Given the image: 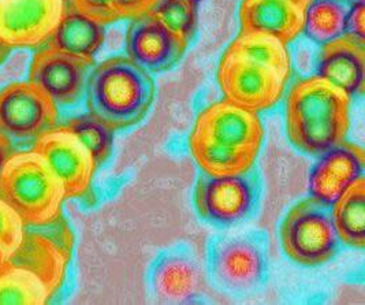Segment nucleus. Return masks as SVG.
Here are the masks:
<instances>
[{"instance_id": "f03ea898", "label": "nucleus", "mask_w": 365, "mask_h": 305, "mask_svg": "<svg viewBox=\"0 0 365 305\" xmlns=\"http://www.w3.org/2000/svg\"><path fill=\"white\" fill-rule=\"evenodd\" d=\"M85 95L88 113L119 132L148 115L156 86L150 71L125 55H115L91 70Z\"/></svg>"}, {"instance_id": "1a4fd4ad", "label": "nucleus", "mask_w": 365, "mask_h": 305, "mask_svg": "<svg viewBox=\"0 0 365 305\" xmlns=\"http://www.w3.org/2000/svg\"><path fill=\"white\" fill-rule=\"evenodd\" d=\"M195 207L204 221L229 227L245 221L256 204V185L247 174L201 175L195 187Z\"/></svg>"}, {"instance_id": "6ab92c4d", "label": "nucleus", "mask_w": 365, "mask_h": 305, "mask_svg": "<svg viewBox=\"0 0 365 305\" xmlns=\"http://www.w3.org/2000/svg\"><path fill=\"white\" fill-rule=\"evenodd\" d=\"M106 41L104 25L67 4L65 14L47 41V47L95 61Z\"/></svg>"}, {"instance_id": "39448f33", "label": "nucleus", "mask_w": 365, "mask_h": 305, "mask_svg": "<svg viewBox=\"0 0 365 305\" xmlns=\"http://www.w3.org/2000/svg\"><path fill=\"white\" fill-rule=\"evenodd\" d=\"M74 248V234L63 217L37 227H25L9 263L37 275L53 297L63 286Z\"/></svg>"}, {"instance_id": "9d476101", "label": "nucleus", "mask_w": 365, "mask_h": 305, "mask_svg": "<svg viewBox=\"0 0 365 305\" xmlns=\"http://www.w3.org/2000/svg\"><path fill=\"white\" fill-rule=\"evenodd\" d=\"M67 0H0V37L11 48L38 50L65 14Z\"/></svg>"}, {"instance_id": "dca6fc26", "label": "nucleus", "mask_w": 365, "mask_h": 305, "mask_svg": "<svg viewBox=\"0 0 365 305\" xmlns=\"http://www.w3.org/2000/svg\"><path fill=\"white\" fill-rule=\"evenodd\" d=\"M316 74L350 98L361 96L365 89V43L342 34L322 46Z\"/></svg>"}, {"instance_id": "f3484780", "label": "nucleus", "mask_w": 365, "mask_h": 305, "mask_svg": "<svg viewBox=\"0 0 365 305\" xmlns=\"http://www.w3.org/2000/svg\"><path fill=\"white\" fill-rule=\"evenodd\" d=\"M305 10L284 0H242L240 7L241 32H260L294 41L304 31Z\"/></svg>"}, {"instance_id": "c9c22d12", "label": "nucleus", "mask_w": 365, "mask_h": 305, "mask_svg": "<svg viewBox=\"0 0 365 305\" xmlns=\"http://www.w3.org/2000/svg\"><path fill=\"white\" fill-rule=\"evenodd\" d=\"M186 1H193V3H199L200 0H186Z\"/></svg>"}, {"instance_id": "aec40b11", "label": "nucleus", "mask_w": 365, "mask_h": 305, "mask_svg": "<svg viewBox=\"0 0 365 305\" xmlns=\"http://www.w3.org/2000/svg\"><path fill=\"white\" fill-rule=\"evenodd\" d=\"M225 52L250 63L277 71L287 83L292 78V56L282 40L260 32H240Z\"/></svg>"}, {"instance_id": "a878e982", "label": "nucleus", "mask_w": 365, "mask_h": 305, "mask_svg": "<svg viewBox=\"0 0 365 305\" xmlns=\"http://www.w3.org/2000/svg\"><path fill=\"white\" fill-rule=\"evenodd\" d=\"M197 4L186 0H162L148 14L190 43L197 26Z\"/></svg>"}, {"instance_id": "0eeeda50", "label": "nucleus", "mask_w": 365, "mask_h": 305, "mask_svg": "<svg viewBox=\"0 0 365 305\" xmlns=\"http://www.w3.org/2000/svg\"><path fill=\"white\" fill-rule=\"evenodd\" d=\"M58 122V104L40 86L17 81L0 89V132L11 140H36Z\"/></svg>"}, {"instance_id": "9b49d317", "label": "nucleus", "mask_w": 365, "mask_h": 305, "mask_svg": "<svg viewBox=\"0 0 365 305\" xmlns=\"http://www.w3.org/2000/svg\"><path fill=\"white\" fill-rule=\"evenodd\" d=\"M190 133L223 147L259 155L264 128L257 113L219 100L200 111Z\"/></svg>"}, {"instance_id": "f257e3e1", "label": "nucleus", "mask_w": 365, "mask_h": 305, "mask_svg": "<svg viewBox=\"0 0 365 305\" xmlns=\"http://www.w3.org/2000/svg\"><path fill=\"white\" fill-rule=\"evenodd\" d=\"M351 98L316 76L296 80L286 98V132L304 153L322 156L342 144L350 126Z\"/></svg>"}, {"instance_id": "2eb2a0df", "label": "nucleus", "mask_w": 365, "mask_h": 305, "mask_svg": "<svg viewBox=\"0 0 365 305\" xmlns=\"http://www.w3.org/2000/svg\"><path fill=\"white\" fill-rule=\"evenodd\" d=\"M364 148L344 141L316 162L308 182L311 197L331 207L357 178L364 175Z\"/></svg>"}, {"instance_id": "6e6552de", "label": "nucleus", "mask_w": 365, "mask_h": 305, "mask_svg": "<svg viewBox=\"0 0 365 305\" xmlns=\"http://www.w3.org/2000/svg\"><path fill=\"white\" fill-rule=\"evenodd\" d=\"M38 153L61 181L66 199L85 197L92 187L98 165L83 143L65 125H58L34 140Z\"/></svg>"}, {"instance_id": "b1692460", "label": "nucleus", "mask_w": 365, "mask_h": 305, "mask_svg": "<svg viewBox=\"0 0 365 305\" xmlns=\"http://www.w3.org/2000/svg\"><path fill=\"white\" fill-rule=\"evenodd\" d=\"M348 9L341 0H312L305 9L304 33L323 46L345 33Z\"/></svg>"}, {"instance_id": "ddd939ff", "label": "nucleus", "mask_w": 365, "mask_h": 305, "mask_svg": "<svg viewBox=\"0 0 365 305\" xmlns=\"http://www.w3.org/2000/svg\"><path fill=\"white\" fill-rule=\"evenodd\" d=\"M187 46L150 14L133 18L126 31V56L150 74L175 68Z\"/></svg>"}, {"instance_id": "2f4dec72", "label": "nucleus", "mask_w": 365, "mask_h": 305, "mask_svg": "<svg viewBox=\"0 0 365 305\" xmlns=\"http://www.w3.org/2000/svg\"><path fill=\"white\" fill-rule=\"evenodd\" d=\"M11 50H13V48L0 37V66L6 62V59L9 58Z\"/></svg>"}, {"instance_id": "72a5a7b5", "label": "nucleus", "mask_w": 365, "mask_h": 305, "mask_svg": "<svg viewBox=\"0 0 365 305\" xmlns=\"http://www.w3.org/2000/svg\"><path fill=\"white\" fill-rule=\"evenodd\" d=\"M284 1H289V3H293V4H296V6H299V9H302V10H305L309 4H311V1L312 0H284Z\"/></svg>"}, {"instance_id": "393cba45", "label": "nucleus", "mask_w": 365, "mask_h": 305, "mask_svg": "<svg viewBox=\"0 0 365 305\" xmlns=\"http://www.w3.org/2000/svg\"><path fill=\"white\" fill-rule=\"evenodd\" d=\"M63 125L83 143L93 156L98 167L108 160L114 147V130L89 113L67 119Z\"/></svg>"}, {"instance_id": "4be33fe9", "label": "nucleus", "mask_w": 365, "mask_h": 305, "mask_svg": "<svg viewBox=\"0 0 365 305\" xmlns=\"http://www.w3.org/2000/svg\"><path fill=\"white\" fill-rule=\"evenodd\" d=\"M189 150L200 170L212 177L248 174L257 155L215 144L204 137L189 135Z\"/></svg>"}, {"instance_id": "7c9ffc66", "label": "nucleus", "mask_w": 365, "mask_h": 305, "mask_svg": "<svg viewBox=\"0 0 365 305\" xmlns=\"http://www.w3.org/2000/svg\"><path fill=\"white\" fill-rule=\"evenodd\" d=\"M13 153H14L13 140L0 132V170L3 169L4 163L9 160V157Z\"/></svg>"}, {"instance_id": "423d86ee", "label": "nucleus", "mask_w": 365, "mask_h": 305, "mask_svg": "<svg viewBox=\"0 0 365 305\" xmlns=\"http://www.w3.org/2000/svg\"><path fill=\"white\" fill-rule=\"evenodd\" d=\"M216 78L225 100L257 114L281 102L287 85L277 71L229 52L222 55Z\"/></svg>"}, {"instance_id": "20e7f679", "label": "nucleus", "mask_w": 365, "mask_h": 305, "mask_svg": "<svg viewBox=\"0 0 365 305\" xmlns=\"http://www.w3.org/2000/svg\"><path fill=\"white\" fill-rule=\"evenodd\" d=\"M283 252L296 264L319 267L339 252L330 207L308 197L292 207L281 224Z\"/></svg>"}, {"instance_id": "bb28decb", "label": "nucleus", "mask_w": 365, "mask_h": 305, "mask_svg": "<svg viewBox=\"0 0 365 305\" xmlns=\"http://www.w3.org/2000/svg\"><path fill=\"white\" fill-rule=\"evenodd\" d=\"M25 224L17 212L0 199V247L11 256L22 241Z\"/></svg>"}, {"instance_id": "f704fd0d", "label": "nucleus", "mask_w": 365, "mask_h": 305, "mask_svg": "<svg viewBox=\"0 0 365 305\" xmlns=\"http://www.w3.org/2000/svg\"><path fill=\"white\" fill-rule=\"evenodd\" d=\"M342 3L349 4V6H353V4H357V3H364L365 0H341Z\"/></svg>"}, {"instance_id": "f8f14e48", "label": "nucleus", "mask_w": 365, "mask_h": 305, "mask_svg": "<svg viewBox=\"0 0 365 305\" xmlns=\"http://www.w3.org/2000/svg\"><path fill=\"white\" fill-rule=\"evenodd\" d=\"M93 66L95 61L44 46L34 52L29 81L40 86L58 105H73L81 100Z\"/></svg>"}, {"instance_id": "c85d7f7f", "label": "nucleus", "mask_w": 365, "mask_h": 305, "mask_svg": "<svg viewBox=\"0 0 365 305\" xmlns=\"http://www.w3.org/2000/svg\"><path fill=\"white\" fill-rule=\"evenodd\" d=\"M116 16L120 19H133L150 13L162 0H111Z\"/></svg>"}, {"instance_id": "7ed1b4c3", "label": "nucleus", "mask_w": 365, "mask_h": 305, "mask_svg": "<svg viewBox=\"0 0 365 305\" xmlns=\"http://www.w3.org/2000/svg\"><path fill=\"white\" fill-rule=\"evenodd\" d=\"M0 199L9 204L25 227H37L62 217L65 189L46 160L31 151H18L0 170Z\"/></svg>"}, {"instance_id": "c756f323", "label": "nucleus", "mask_w": 365, "mask_h": 305, "mask_svg": "<svg viewBox=\"0 0 365 305\" xmlns=\"http://www.w3.org/2000/svg\"><path fill=\"white\" fill-rule=\"evenodd\" d=\"M344 34L365 43V3H357L349 7Z\"/></svg>"}, {"instance_id": "cd10ccee", "label": "nucleus", "mask_w": 365, "mask_h": 305, "mask_svg": "<svg viewBox=\"0 0 365 305\" xmlns=\"http://www.w3.org/2000/svg\"><path fill=\"white\" fill-rule=\"evenodd\" d=\"M67 4L104 26L119 21L111 0H67Z\"/></svg>"}, {"instance_id": "473e14b6", "label": "nucleus", "mask_w": 365, "mask_h": 305, "mask_svg": "<svg viewBox=\"0 0 365 305\" xmlns=\"http://www.w3.org/2000/svg\"><path fill=\"white\" fill-rule=\"evenodd\" d=\"M9 254L0 247V272H3L9 266Z\"/></svg>"}, {"instance_id": "4468645a", "label": "nucleus", "mask_w": 365, "mask_h": 305, "mask_svg": "<svg viewBox=\"0 0 365 305\" xmlns=\"http://www.w3.org/2000/svg\"><path fill=\"white\" fill-rule=\"evenodd\" d=\"M216 282L234 293L257 288L266 276L263 249L248 238H226L217 242L211 256Z\"/></svg>"}, {"instance_id": "a211bd4d", "label": "nucleus", "mask_w": 365, "mask_h": 305, "mask_svg": "<svg viewBox=\"0 0 365 305\" xmlns=\"http://www.w3.org/2000/svg\"><path fill=\"white\" fill-rule=\"evenodd\" d=\"M205 286L199 263L181 254L162 256L152 272V289L163 303H187L196 299Z\"/></svg>"}, {"instance_id": "412c9836", "label": "nucleus", "mask_w": 365, "mask_h": 305, "mask_svg": "<svg viewBox=\"0 0 365 305\" xmlns=\"http://www.w3.org/2000/svg\"><path fill=\"white\" fill-rule=\"evenodd\" d=\"M331 218L336 234L350 248L365 247V178H357L331 204Z\"/></svg>"}, {"instance_id": "5701e85b", "label": "nucleus", "mask_w": 365, "mask_h": 305, "mask_svg": "<svg viewBox=\"0 0 365 305\" xmlns=\"http://www.w3.org/2000/svg\"><path fill=\"white\" fill-rule=\"evenodd\" d=\"M51 299L48 289L34 272L10 263L0 272V305H44Z\"/></svg>"}]
</instances>
